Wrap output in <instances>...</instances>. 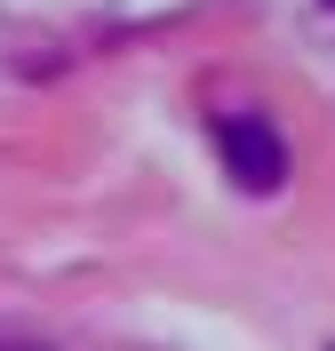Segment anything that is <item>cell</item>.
I'll list each match as a JSON object with an SVG mask.
<instances>
[{"label":"cell","instance_id":"6da1fadb","mask_svg":"<svg viewBox=\"0 0 335 351\" xmlns=\"http://www.w3.org/2000/svg\"><path fill=\"white\" fill-rule=\"evenodd\" d=\"M216 144H223V168H232V184L240 192H280L288 184V144H280V128H271L264 112H232L216 128Z\"/></svg>","mask_w":335,"mask_h":351},{"label":"cell","instance_id":"7a4b0ae2","mask_svg":"<svg viewBox=\"0 0 335 351\" xmlns=\"http://www.w3.org/2000/svg\"><path fill=\"white\" fill-rule=\"evenodd\" d=\"M319 8H335V0H319Z\"/></svg>","mask_w":335,"mask_h":351}]
</instances>
